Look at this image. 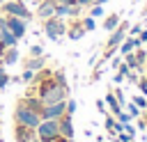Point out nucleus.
I'll use <instances>...</instances> for the list:
<instances>
[{"instance_id": "f257e3e1", "label": "nucleus", "mask_w": 147, "mask_h": 142, "mask_svg": "<svg viewBox=\"0 0 147 142\" xmlns=\"http://www.w3.org/2000/svg\"><path fill=\"white\" fill-rule=\"evenodd\" d=\"M14 121L16 124H23L28 128H37L39 121H41V115L37 110H32L23 98H18L16 101V108H14Z\"/></svg>"}, {"instance_id": "f03ea898", "label": "nucleus", "mask_w": 147, "mask_h": 142, "mask_svg": "<svg viewBox=\"0 0 147 142\" xmlns=\"http://www.w3.org/2000/svg\"><path fill=\"white\" fill-rule=\"evenodd\" d=\"M41 30H44V34H46L51 41H60V39L67 34V21L60 18V16L44 18V21H41Z\"/></svg>"}, {"instance_id": "7ed1b4c3", "label": "nucleus", "mask_w": 147, "mask_h": 142, "mask_svg": "<svg viewBox=\"0 0 147 142\" xmlns=\"http://www.w3.org/2000/svg\"><path fill=\"white\" fill-rule=\"evenodd\" d=\"M0 14L18 16V18H23V21H28V23L34 18L32 11L28 9V5H25L23 0H2V2H0Z\"/></svg>"}, {"instance_id": "20e7f679", "label": "nucleus", "mask_w": 147, "mask_h": 142, "mask_svg": "<svg viewBox=\"0 0 147 142\" xmlns=\"http://www.w3.org/2000/svg\"><path fill=\"white\" fill-rule=\"evenodd\" d=\"M34 131H37V140L39 142H53L60 135V121L57 119H41Z\"/></svg>"}, {"instance_id": "39448f33", "label": "nucleus", "mask_w": 147, "mask_h": 142, "mask_svg": "<svg viewBox=\"0 0 147 142\" xmlns=\"http://www.w3.org/2000/svg\"><path fill=\"white\" fill-rule=\"evenodd\" d=\"M129 27H131V23L126 21V18H122L119 21V25L115 27V30H110V37L106 39V44H103V48H110V50H117V46L126 39V34H129Z\"/></svg>"}, {"instance_id": "423d86ee", "label": "nucleus", "mask_w": 147, "mask_h": 142, "mask_svg": "<svg viewBox=\"0 0 147 142\" xmlns=\"http://www.w3.org/2000/svg\"><path fill=\"white\" fill-rule=\"evenodd\" d=\"M64 112H67V98L64 101H57V103H44L41 119H60Z\"/></svg>"}, {"instance_id": "0eeeda50", "label": "nucleus", "mask_w": 147, "mask_h": 142, "mask_svg": "<svg viewBox=\"0 0 147 142\" xmlns=\"http://www.w3.org/2000/svg\"><path fill=\"white\" fill-rule=\"evenodd\" d=\"M5 18H7L9 32L21 41V39L25 37V32H28V21H23V18H18V16H7V14H5Z\"/></svg>"}, {"instance_id": "6e6552de", "label": "nucleus", "mask_w": 147, "mask_h": 142, "mask_svg": "<svg viewBox=\"0 0 147 142\" xmlns=\"http://www.w3.org/2000/svg\"><path fill=\"white\" fill-rule=\"evenodd\" d=\"M69 41H78L85 37V27H83V21L80 16H74L71 21H67V34H64Z\"/></svg>"}, {"instance_id": "1a4fd4ad", "label": "nucleus", "mask_w": 147, "mask_h": 142, "mask_svg": "<svg viewBox=\"0 0 147 142\" xmlns=\"http://www.w3.org/2000/svg\"><path fill=\"white\" fill-rule=\"evenodd\" d=\"M14 140L16 142H34L37 140V131L34 128H28L23 124H16L14 126Z\"/></svg>"}, {"instance_id": "9d476101", "label": "nucleus", "mask_w": 147, "mask_h": 142, "mask_svg": "<svg viewBox=\"0 0 147 142\" xmlns=\"http://www.w3.org/2000/svg\"><path fill=\"white\" fill-rule=\"evenodd\" d=\"M55 0H39L37 2V18L39 21H44V18H51V16H55Z\"/></svg>"}, {"instance_id": "9b49d317", "label": "nucleus", "mask_w": 147, "mask_h": 142, "mask_svg": "<svg viewBox=\"0 0 147 142\" xmlns=\"http://www.w3.org/2000/svg\"><path fill=\"white\" fill-rule=\"evenodd\" d=\"M18 60H21V53H18V48H16V46H9V48H5V50L0 53V62H2L5 66L16 64Z\"/></svg>"}, {"instance_id": "f8f14e48", "label": "nucleus", "mask_w": 147, "mask_h": 142, "mask_svg": "<svg viewBox=\"0 0 147 142\" xmlns=\"http://www.w3.org/2000/svg\"><path fill=\"white\" fill-rule=\"evenodd\" d=\"M60 135H64V137H74V119H71V115H62L60 119Z\"/></svg>"}, {"instance_id": "ddd939ff", "label": "nucleus", "mask_w": 147, "mask_h": 142, "mask_svg": "<svg viewBox=\"0 0 147 142\" xmlns=\"http://www.w3.org/2000/svg\"><path fill=\"white\" fill-rule=\"evenodd\" d=\"M46 66V57L44 55H39V57H25L23 60V69H32V71H39V69H44Z\"/></svg>"}, {"instance_id": "4468645a", "label": "nucleus", "mask_w": 147, "mask_h": 142, "mask_svg": "<svg viewBox=\"0 0 147 142\" xmlns=\"http://www.w3.org/2000/svg\"><path fill=\"white\" fill-rule=\"evenodd\" d=\"M119 21H122V14H119V11H115V14H108V16L103 18V23H101V25H103V30H108V32H110V30H115V27L119 25Z\"/></svg>"}, {"instance_id": "2eb2a0df", "label": "nucleus", "mask_w": 147, "mask_h": 142, "mask_svg": "<svg viewBox=\"0 0 147 142\" xmlns=\"http://www.w3.org/2000/svg\"><path fill=\"white\" fill-rule=\"evenodd\" d=\"M103 101H106V105H108V112H110V115H117V112L122 110V105H119V101H117L115 92H108Z\"/></svg>"}, {"instance_id": "dca6fc26", "label": "nucleus", "mask_w": 147, "mask_h": 142, "mask_svg": "<svg viewBox=\"0 0 147 142\" xmlns=\"http://www.w3.org/2000/svg\"><path fill=\"white\" fill-rule=\"evenodd\" d=\"M0 32H2V46H5V48H9V46H16V44H18V39L9 32V27H2Z\"/></svg>"}, {"instance_id": "f3484780", "label": "nucleus", "mask_w": 147, "mask_h": 142, "mask_svg": "<svg viewBox=\"0 0 147 142\" xmlns=\"http://www.w3.org/2000/svg\"><path fill=\"white\" fill-rule=\"evenodd\" d=\"M53 78L62 85V87H67V89H71L69 87V80H67V76H64V69H53Z\"/></svg>"}, {"instance_id": "a211bd4d", "label": "nucleus", "mask_w": 147, "mask_h": 142, "mask_svg": "<svg viewBox=\"0 0 147 142\" xmlns=\"http://www.w3.org/2000/svg\"><path fill=\"white\" fill-rule=\"evenodd\" d=\"M80 21H83L85 32H94V30H96V21H94V16H90V14H87V16H83Z\"/></svg>"}, {"instance_id": "6ab92c4d", "label": "nucleus", "mask_w": 147, "mask_h": 142, "mask_svg": "<svg viewBox=\"0 0 147 142\" xmlns=\"http://www.w3.org/2000/svg\"><path fill=\"white\" fill-rule=\"evenodd\" d=\"M122 110H126V112H129V115H131V117H133V119H136V117H140V115H142V110H140V108H138V105H136V103H133V101H131V103H129V101H126V103H124V108H122Z\"/></svg>"}, {"instance_id": "aec40b11", "label": "nucleus", "mask_w": 147, "mask_h": 142, "mask_svg": "<svg viewBox=\"0 0 147 142\" xmlns=\"http://www.w3.org/2000/svg\"><path fill=\"white\" fill-rule=\"evenodd\" d=\"M133 55H136L138 66H140V69H145V62H147V50H145V48H136V50H133Z\"/></svg>"}, {"instance_id": "412c9836", "label": "nucleus", "mask_w": 147, "mask_h": 142, "mask_svg": "<svg viewBox=\"0 0 147 142\" xmlns=\"http://www.w3.org/2000/svg\"><path fill=\"white\" fill-rule=\"evenodd\" d=\"M101 76H103V64H101V62H94V71H92L90 80H92V82H96Z\"/></svg>"}, {"instance_id": "4be33fe9", "label": "nucleus", "mask_w": 147, "mask_h": 142, "mask_svg": "<svg viewBox=\"0 0 147 142\" xmlns=\"http://www.w3.org/2000/svg\"><path fill=\"white\" fill-rule=\"evenodd\" d=\"M34 73H37V71H32V69H23V73H21L18 78H21V82H28V85H32V80H34Z\"/></svg>"}, {"instance_id": "5701e85b", "label": "nucleus", "mask_w": 147, "mask_h": 142, "mask_svg": "<svg viewBox=\"0 0 147 142\" xmlns=\"http://www.w3.org/2000/svg\"><path fill=\"white\" fill-rule=\"evenodd\" d=\"M28 55H30V57H39V55H44V46H41V44H32V46L28 48Z\"/></svg>"}, {"instance_id": "b1692460", "label": "nucleus", "mask_w": 147, "mask_h": 142, "mask_svg": "<svg viewBox=\"0 0 147 142\" xmlns=\"http://www.w3.org/2000/svg\"><path fill=\"white\" fill-rule=\"evenodd\" d=\"M136 85H138V92L147 96V73H142V76H140V78L136 80Z\"/></svg>"}, {"instance_id": "393cba45", "label": "nucleus", "mask_w": 147, "mask_h": 142, "mask_svg": "<svg viewBox=\"0 0 147 142\" xmlns=\"http://www.w3.org/2000/svg\"><path fill=\"white\" fill-rule=\"evenodd\" d=\"M87 14L94 16V18H96V16H106V14H103V5H92V7H87Z\"/></svg>"}, {"instance_id": "a878e982", "label": "nucleus", "mask_w": 147, "mask_h": 142, "mask_svg": "<svg viewBox=\"0 0 147 142\" xmlns=\"http://www.w3.org/2000/svg\"><path fill=\"white\" fill-rule=\"evenodd\" d=\"M78 110V101L76 98H71V96H67V115H71L74 117V112Z\"/></svg>"}, {"instance_id": "bb28decb", "label": "nucleus", "mask_w": 147, "mask_h": 142, "mask_svg": "<svg viewBox=\"0 0 147 142\" xmlns=\"http://www.w3.org/2000/svg\"><path fill=\"white\" fill-rule=\"evenodd\" d=\"M131 101H133V103H136L140 110H147V98H145V94H136Z\"/></svg>"}, {"instance_id": "cd10ccee", "label": "nucleus", "mask_w": 147, "mask_h": 142, "mask_svg": "<svg viewBox=\"0 0 147 142\" xmlns=\"http://www.w3.org/2000/svg\"><path fill=\"white\" fill-rule=\"evenodd\" d=\"M131 140H133V135L131 133H124V131L115 133V137H113V142H131Z\"/></svg>"}, {"instance_id": "c85d7f7f", "label": "nucleus", "mask_w": 147, "mask_h": 142, "mask_svg": "<svg viewBox=\"0 0 147 142\" xmlns=\"http://www.w3.org/2000/svg\"><path fill=\"white\" fill-rule=\"evenodd\" d=\"M115 119H117L119 124H126V121H133V117H131V115H129L126 110H119V112L115 115Z\"/></svg>"}, {"instance_id": "c756f323", "label": "nucleus", "mask_w": 147, "mask_h": 142, "mask_svg": "<svg viewBox=\"0 0 147 142\" xmlns=\"http://www.w3.org/2000/svg\"><path fill=\"white\" fill-rule=\"evenodd\" d=\"M96 110H99L101 115H106V112H108V105H106V101H103V98H96Z\"/></svg>"}, {"instance_id": "7c9ffc66", "label": "nucleus", "mask_w": 147, "mask_h": 142, "mask_svg": "<svg viewBox=\"0 0 147 142\" xmlns=\"http://www.w3.org/2000/svg\"><path fill=\"white\" fill-rule=\"evenodd\" d=\"M113 92H115V96H117V101H119V105L124 108V103H126V98H124V92H122V89H113Z\"/></svg>"}, {"instance_id": "2f4dec72", "label": "nucleus", "mask_w": 147, "mask_h": 142, "mask_svg": "<svg viewBox=\"0 0 147 142\" xmlns=\"http://www.w3.org/2000/svg\"><path fill=\"white\" fill-rule=\"evenodd\" d=\"M122 131H124V133H131V135H133V137H136V126H133V124H131V121H126V124H124V128H122Z\"/></svg>"}, {"instance_id": "473e14b6", "label": "nucleus", "mask_w": 147, "mask_h": 142, "mask_svg": "<svg viewBox=\"0 0 147 142\" xmlns=\"http://www.w3.org/2000/svg\"><path fill=\"white\" fill-rule=\"evenodd\" d=\"M140 30H142V25H140V23H138V25H131V27H129V34H131V37H136V34H140Z\"/></svg>"}, {"instance_id": "72a5a7b5", "label": "nucleus", "mask_w": 147, "mask_h": 142, "mask_svg": "<svg viewBox=\"0 0 147 142\" xmlns=\"http://www.w3.org/2000/svg\"><path fill=\"white\" fill-rule=\"evenodd\" d=\"M124 80H126V76H122V73H119V71H117V73H115V76H113V82H115V85H122V82H124Z\"/></svg>"}, {"instance_id": "f704fd0d", "label": "nucleus", "mask_w": 147, "mask_h": 142, "mask_svg": "<svg viewBox=\"0 0 147 142\" xmlns=\"http://www.w3.org/2000/svg\"><path fill=\"white\" fill-rule=\"evenodd\" d=\"M78 5H80L83 9H87V7H92V5H94V0H78Z\"/></svg>"}, {"instance_id": "c9c22d12", "label": "nucleus", "mask_w": 147, "mask_h": 142, "mask_svg": "<svg viewBox=\"0 0 147 142\" xmlns=\"http://www.w3.org/2000/svg\"><path fill=\"white\" fill-rule=\"evenodd\" d=\"M138 39H140V44H147V30H140Z\"/></svg>"}, {"instance_id": "e433bc0d", "label": "nucleus", "mask_w": 147, "mask_h": 142, "mask_svg": "<svg viewBox=\"0 0 147 142\" xmlns=\"http://www.w3.org/2000/svg\"><path fill=\"white\" fill-rule=\"evenodd\" d=\"M57 5H78V0H55Z\"/></svg>"}, {"instance_id": "4c0bfd02", "label": "nucleus", "mask_w": 147, "mask_h": 142, "mask_svg": "<svg viewBox=\"0 0 147 142\" xmlns=\"http://www.w3.org/2000/svg\"><path fill=\"white\" fill-rule=\"evenodd\" d=\"M5 50V46H2V32H0V53Z\"/></svg>"}, {"instance_id": "58836bf2", "label": "nucleus", "mask_w": 147, "mask_h": 142, "mask_svg": "<svg viewBox=\"0 0 147 142\" xmlns=\"http://www.w3.org/2000/svg\"><path fill=\"white\" fill-rule=\"evenodd\" d=\"M23 2H39V0H23Z\"/></svg>"}, {"instance_id": "ea45409f", "label": "nucleus", "mask_w": 147, "mask_h": 142, "mask_svg": "<svg viewBox=\"0 0 147 142\" xmlns=\"http://www.w3.org/2000/svg\"><path fill=\"white\" fill-rule=\"evenodd\" d=\"M131 2H133V5H136V2H140V0H131Z\"/></svg>"}, {"instance_id": "a19ab883", "label": "nucleus", "mask_w": 147, "mask_h": 142, "mask_svg": "<svg viewBox=\"0 0 147 142\" xmlns=\"http://www.w3.org/2000/svg\"><path fill=\"white\" fill-rule=\"evenodd\" d=\"M0 137H2V128H0Z\"/></svg>"}, {"instance_id": "79ce46f5", "label": "nucleus", "mask_w": 147, "mask_h": 142, "mask_svg": "<svg viewBox=\"0 0 147 142\" xmlns=\"http://www.w3.org/2000/svg\"><path fill=\"white\" fill-rule=\"evenodd\" d=\"M0 92H2V85H0Z\"/></svg>"}, {"instance_id": "37998d69", "label": "nucleus", "mask_w": 147, "mask_h": 142, "mask_svg": "<svg viewBox=\"0 0 147 142\" xmlns=\"http://www.w3.org/2000/svg\"><path fill=\"white\" fill-rule=\"evenodd\" d=\"M131 142H133V140H131Z\"/></svg>"}]
</instances>
